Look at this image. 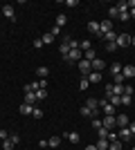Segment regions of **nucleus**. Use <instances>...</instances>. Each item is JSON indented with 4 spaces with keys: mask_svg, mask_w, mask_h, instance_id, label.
Returning <instances> with one entry per match:
<instances>
[{
    "mask_svg": "<svg viewBox=\"0 0 135 150\" xmlns=\"http://www.w3.org/2000/svg\"><path fill=\"white\" fill-rule=\"evenodd\" d=\"M86 79H88L90 83H99V81H101V72H90Z\"/></svg>",
    "mask_w": 135,
    "mask_h": 150,
    "instance_id": "obj_13",
    "label": "nucleus"
},
{
    "mask_svg": "<svg viewBox=\"0 0 135 150\" xmlns=\"http://www.w3.org/2000/svg\"><path fill=\"white\" fill-rule=\"evenodd\" d=\"M50 34H52V36H54V38H56V36H59V34H61V27H56V25H54V29H52V31H50Z\"/></svg>",
    "mask_w": 135,
    "mask_h": 150,
    "instance_id": "obj_45",
    "label": "nucleus"
},
{
    "mask_svg": "<svg viewBox=\"0 0 135 150\" xmlns=\"http://www.w3.org/2000/svg\"><path fill=\"white\" fill-rule=\"evenodd\" d=\"M108 16H110V18H119V9H117V7H110V9H108Z\"/></svg>",
    "mask_w": 135,
    "mask_h": 150,
    "instance_id": "obj_29",
    "label": "nucleus"
},
{
    "mask_svg": "<svg viewBox=\"0 0 135 150\" xmlns=\"http://www.w3.org/2000/svg\"><path fill=\"white\" fill-rule=\"evenodd\" d=\"M122 76L124 79H135V65H124L122 67Z\"/></svg>",
    "mask_w": 135,
    "mask_h": 150,
    "instance_id": "obj_7",
    "label": "nucleus"
},
{
    "mask_svg": "<svg viewBox=\"0 0 135 150\" xmlns=\"http://www.w3.org/2000/svg\"><path fill=\"white\" fill-rule=\"evenodd\" d=\"M101 123H104V128H106V130H113V128H115V117H104V121H101Z\"/></svg>",
    "mask_w": 135,
    "mask_h": 150,
    "instance_id": "obj_10",
    "label": "nucleus"
},
{
    "mask_svg": "<svg viewBox=\"0 0 135 150\" xmlns=\"http://www.w3.org/2000/svg\"><path fill=\"white\" fill-rule=\"evenodd\" d=\"M119 18L126 23V20H131V16H129V11H119Z\"/></svg>",
    "mask_w": 135,
    "mask_h": 150,
    "instance_id": "obj_42",
    "label": "nucleus"
},
{
    "mask_svg": "<svg viewBox=\"0 0 135 150\" xmlns=\"http://www.w3.org/2000/svg\"><path fill=\"white\" fill-rule=\"evenodd\" d=\"M2 13H5V16H7L9 20H14V18H16V13H14V7H11V5H2Z\"/></svg>",
    "mask_w": 135,
    "mask_h": 150,
    "instance_id": "obj_11",
    "label": "nucleus"
},
{
    "mask_svg": "<svg viewBox=\"0 0 135 150\" xmlns=\"http://www.w3.org/2000/svg\"><path fill=\"white\" fill-rule=\"evenodd\" d=\"M86 150H97V146H86Z\"/></svg>",
    "mask_w": 135,
    "mask_h": 150,
    "instance_id": "obj_51",
    "label": "nucleus"
},
{
    "mask_svg": "<svg viewBox=\"0 0 135 150\" xmlns=\"http://www.w3.org/2000/svg\"><path fill=\"white\" fill-rule=\"evenodd\" d=\"M0 139H2V141H7V139H9V132H7V130H0Z\"/></svg>",
    "mask_w": 135,
    "mask_h": 150,
    "instance_id": "obj_47",
    "label": "nucleus"
},
{
    "mask_svg": "<svg viewBox=\"0 0 135 150\" xmlns=\"http://www.w3.org/2000/svg\"><path fill=\"white\" fill-rule=\"evenodd\" d=\"M43 114H45V112L41 110V108H36V105L32 108V117H34V119H43Z\"/></svg>",
    "mask_w": 135,
    "mask_h": 150,
    "instance_id": "obj_20",
    "label": "nucleus"
},
{
    "mask_svg": "<svg viewBox=\"0 0 135 150\" xmlns=\"http://www.w3.org/2000/svg\"><path fill=\"white\" fill-rule=\"evenodd\" d=\"M65 5H68V7H77L79 0H65Z\"/></svg>",
    "mask_w": 135,
    "mask_h": 150,
    "instance_id": "obj_48",
    "label": "nucleus"
},
{
    "mask_svg": "<svg viewBox=\"0 0 135 150\" xmlns=\"http://www.w3.org/2000/svg\"><path fill=\"white\" fill-rule=\"evenodd\" d=\"M34 96H36V101L47 99V90H36V92H34Z\"/></svg>",
    "mask_w": 135,
    "mask_h": 150,
    "instance_id": "obj_23",
    "label": "nucleus"
},
{
    "mask_svg": "<svg viewBox=\"0 0 135 150\" xmlns=\"http://www.w3.org/2000/svg\"><path fill=\"white\" fill-rule=\"evenodd\" d=\"M101 119H92V128H95V130H99V128H101Z\"/></svg>",
    "mask_w": 135,
    "mask_h": 150,
    "instance_id": "obj_40",
    "label": "nucleus"
},
{
    "mask_svg": "<svg viewBox=\"0 0 135 150\" xmlns=\"http://www.w3.org/2000/svg\"><path fill=\"white\" fill-rule=\"evenodd\" d=\"M41 40H43V45H50V43H54V36L47 31V34H43V36H41Z\"/></svg>",
    "mask_w": 135,
    "mask_h": 150,
    "instance_id": "obj_22",
    "label": "nucleus"
},
{
    "mask_svg": "<svg viewBox=\"0 0 135 150\" xmlns=\"http://www.w3.org/2000/svg\"><path fill=\"white\" fill-rule=\"evenodd\" d=\"M81 58H84V52H81V50H70V54L65 56V61H68V63H79Z\"/></svg>",
    "mask_w": 135,
    "mask_h": 150,
    "instance_id": "obj_2",
    "label": "nucleus"
},
{
    "mask_svg": "<svg viewBox=\"0 0 135 150\" xmlns=\"http://www.w3.org/2000/svg\"><path fill=\"white\" fill-rule=\"evenodd\" d=\"M108 150H122V141H113V144L108 146Z\"/></svg>",
    "mask_w": 135,
    "mask_h": 150,
    "instance_id": "obj_34",
    "label": "nucleus"
},
{
    "mask_svg": "<svg viewBox=\"0 0 135 150\" xmlns=\"http://www.w3.org/2000/svg\"><path fill=\"white\" fill-rule=\"evenodd\" d=\"M117 139H119V141H131V139H133V134H131L129 128H119V132H117Z\"/></svg>",
    "mask_w": 135,
    "mask_h": 150,
    "instance_id": "obj_6",
    "label": "nucleus"
},
{
    "mask_svg": "<svg viewBox=\"0 0 135 150\" xmlns=\"http://www.w3.org/2000/svg\"><path fill=\"white\" fill-rule=\"evenodd\" d=\"M34 47H36V50H41V47H43V40H41V38H36V40H34Z\"/></svg>",
    "mask_w": 135,
    "mask_h": 150,
    "instance_id": "obj_44",
    "label": "nucleus"
},
{
    "mask_svg": "<svg viewBox=\"0 0 135 150\" xmlns=\"http://www.w3.org/2000/svg\"><path fill=\"white\" fill-rule=\"evenodd\" d=\"M110 141V144H113V141H119V139H117V132H108V137H106Z\"/></svg>",
    "mask_w": 135,
    "mask_h": 150,
    "instance_id": "obj_37",
    "label": "nucleus"
},
{
    "mask_svg": "<svg viewBox=\"0 0 135 150\" xmlns=\"http://www.w3.org/2000/svg\"><path fill=\"white\" fill-rule=\"evenodd\" d=\"M115 45H117V47H129V45H131V36H129V34H117Z\"/></svg>",
    "mask_w": 135,
    "mask_h": 150,
    "instance_id": "obj_4",
    "label": "nucleus"
},
{
    "mask_svg": "<svg viewBox=\"0 0 135 150\" xmlns=\"http://www.w3.org/2000/svg\"><path fill=\"white\" fill-rule=\"evenodd\" d=\"M117 9H119V11H129V5H126V0H122V2L117 5Z\"/></svg>",
    "mask_w": 135,
    "mask_h": 150,
    "instance_id": "obj_36",
    "label": "nucleus"
},
{
    "mask_svg": "<svg viewBox=\"0 0 135 150\" xmlns=\"http://www.w3.org/2000/svg\"><path fill=\"white\" fill-rule=\"evenodd\" d=\"M2 150H14V144L7 139V141H2Z\"/></svg>",
    "mask_w": 135,
    "mask_h": 150,
    "instance_id": "obj_35",
    "label": "nucleus"
},
{
    "mask_svg": "<svg viewBox=\"0 0 135 150\" xmlns=\"http://www.w3.org/2000/svg\"><path fill=\"white\" fill-rule=\"evenodd\" d=\"M90 65H92V72H101V69H104V61H99V58L90 61Z\"/></svg>",
    "mask_w": 135,
    "mask_h": 150,
    "instance_id": "obj_14",
    "label": "nucleus"
},
{
    "mask_svg": "<svg viewBox=\"0 0 135 150\" xmlns=\"http://www.w3.org/2000/svg\"><path fill=\"white\" fill-rule=\"evenodd\" d=\"M129 16H131V18H135V9H131V11H129Z\"/></svg>",
    "mask_w": 135,
    "mask_h": 150,
    "instance_id": "obj_50",
    "label": "nucleus"
},
{
    "mask_svg": "<svg viewBox=\"0 0 135 150\" xmlns=\"http://www.w3.org/2000/svg\"><path fill=\"white\" fill-rule=\"evenodd\" d=\"M97 150H108V146H110V141L108 139H99V141H97Z\"/></svg>",
    "mask_w": 135,
    "mask_h": 150,
    "instance_id": "obj_16",
    "label": "nucleus"
},
{
    "mask_svg": "<svg viewBox=\"0 0 135 150\" xmlns=\"http://www.w3.org/2000/svg\"><path fill=\"white\" fill-rule=\"evenodd\" d=\"M86 105H88L90 110H92V117H95V119H99V114H101V108H99V101H97V99H88V101H86Z\"/></svg>",
    "mask_w": 135,
    "mask_h": 150,
    "instance_id": "obj_1",
    "label": "nucleus"
},
{
    "mask_svg": "<svg viewBox=\"0 0 135 150\" xmlns=\"http://www.w3.org/2000/svg\"><path fill=\"white\" fill-rule=\"evenodd\" d=\"M9 141L16 146V144H20V137H18V134H9Z\"/></svg>",
    "mask_w": 135,
    "mask_h": 150,
    "instance_id": "obj_38",
    "label": "nucleus"
},
{
    "mask_svg": "<svg viewBox=\"0 0 135 150\" xmlns=\"http://www.w3.org/2000/svg\"><path fill=\"white\" fill-rule=\"evenodd\" d=\"M131 45H133V47H135V36H131Z\"/></svg>",
    "mask_w": 135,
    "mask_h": 150,
    "instance_id": "obj_52",
    "label": "nucleus"
},
{
    "mask_svg": "<svg viewBox=\"0 0 135 150\" xmlns=\"http://www.w3.org/2000/svg\"><path fill=\"white\" fill-rule=\"evenodd\" d=\"M77 65H79V69H81V74H84V76H88L90 72H92V65H90V61H86V58H81Z\"/></svg>",
    "mask_w": 135,
    "mask_h": 150,
    "instance_id": "obj_5",
    "label": "nucleus"
},
{
    "mask_svg": "<svg viewBox=\"0 0 135 150\" xmlns=\"http://www.w3.org/2000/svg\"><path fill=\"white\" fill-rule=\"evenodd\" d=\"M59 52H61V54H63V58L68 56V54H70V45H68V40H63V43L59 45Z\"/></svg>",
    "mask_w": 135,
    "mask_h": 150,
    "instance_id": "obj_15",
    "label": "nucleus"
},
{
    "mask_svg": "<svg viewBox=\"0 0 135 150\" xmlns=\"http://www.w3.org/2000/svg\"><path fill=\"white\" fill-rule=\"evenodd\" d=\"M122 67H124V65H119V63H113V65H110V72H113V76H115V74H122Z\"/></svg>",
    "mask_w": 135,
    "mask_h": 150,
    "instance_id": "obj_25",
    "label": "nucleus"
},
{
    "mask_svg": "<svg viewBox=\"0 0 135 150\" xmlns=\"http://www.w3.org/2000/svg\"><path fill=\"white\" fill-rule=\"evenodd\" d=\"M36 76H41V79H45V76H50V69L45 67V65H41V67H36Z\"/></svg>",
    "mask_w": 135,
    "mask_h": 150,
    "instance_id": "obj_17",
    "label": "nucleus"
},
{
    "mask_svg": "<svg viewBox=\"0 0 135 150\" xmlns=\"http://www.w3.org/2000/svg\"><path fill=\"white\" fill-rule=\"evenodd\" d=\"M115 123H117V128H129V117L126 114H119V117H115Z\"/></svg>",
    "mask_w": 135,
    "mask_h": 150,
    "instance_id": "obj_8",
    "label": "nucleus"
},
{
    "mask_svg": "<svg viewBox=\"0 0 135 150\" xmlns=\"http://www.w3.org/2000/svg\"><path fill=\"white\" fill-rule=\"evenodd\" d=\"M122 83H124V76L122 74H115V76H113V85H122Z\"/></svg>",
    "mask_w": 135,
    "mask_h": 150,
    "instance_id": "obj_30",
    "label": "nucleus"
},
{
    "mask_svg": "<svg viewBox=\"0 0 135 150\" xmlns=\"http://www.w3.org/2000/svg\"><path fill=\"white\" fill-rule=\"evenodd\" d=\"M65 23H68V16H65V13H59L56 16V27H63Z\"/></svg>",
    "mask_w": 135,
    "mask_h": 150,
    "instance_id": "obj_21",
    "label": "nucleus"
},
{
    "mask_svg": "<svg viewBox=\"0 0 135 150\" xmlns=\"http://www.w3.org/2000/svg\"><path fill=\"white\" fill-rule=\"evenodd\" d=\"M113 20H104V23H99V36H106V34H108V31H113Z\"/></svg>",
    "mask_w": 135,
    "mask_h": 150,
    "instance_id": "obj_3",
    "label": "nucleus"
},
{
    "mask_svg": "<svg viewBox=\"0 0 135 150\" xmlns=\"http://www.w3.org/2000/svg\"><path fill=\"white\" fill-rule=\"evenodd\" d=\"M133 150H135V146H133Z\"/></svg>",
    "mask_w": 135,
    "mask_h": 150,
    "instance_id": "obj_53",
    "label": "nucleus"
},
{
    "mask_svg": "<svg viewBox=\"0 0 135 150\" xmlns=\"http://www.w3.org/2000/svg\"><path fill=\"white\" fill-rule=\"evenodd\" d=\"M129 130H131V134L135 137V121H131V123H129Z\"/></svg>",
    "mask_w": 135,
    "mask_h": 150,
    "instance_id": "obj_49",
    "label": "nucleus"
},
{
    "mask_svg": "<svg viewBox=\"0 0 135 150\" xmlns=\"http://www.w3.org/2000/svg\"><path fill=\"white\" fill-rule=\"evenodd\" d=\"M81 114H84V117H90V119H95V117H92V110H90L88 105H84V108H81Z\"/></svg>",
    "mask_w": 135,
    "mask_h": 150,
    "instance_id": "obj_31",
    "label": "nucleus"
},
{
    "mask_svg": "<svg viewBox=\"0 0 135 150\" xmlns=\"http://www.w3.org/2000/svg\"><path fill=\"white\" fill-rule=\"evenodd\" d=\"M20 114H32V105H27V103H20Z\"/></svg>",
    "mask_w": 135,
    "mask_h": 150,
    "instance_id": "obj_27",
    "label": "nucleus"
},
{
    "mask_svg": "<svg viewBox=\"0 0 135 150\" xmlns=\"http://www.w3.org/2000/svg\"><path fill=\"white\" fill-rule=\"evenodd\" d=\"M108 132H110V130H106V128L101 125V128L97 130V134H99V139H106V137H108Z\"/></svg>",
    "mask_w": 135,
    "mask_h": 150,
    "instance_id": "obj_32",
    "label": "nucleus"
},
{
    "mask_svg": "<svg viewBox=\"0 0 135 150\" xmlns=\"http://www.w3.org/2000/svg\"><path fill=\"white\" fill-rule=\"evenodd\" d=\"M63 137L68 139L70 144H79V141H81V137H79V132H65Z\"/></svg>",
    "mask_w": 135,
    "mask_h": 150,
    "instance_id": "obj_9",
    "label": "nucleus"
},
{
    "mask_svg": "<svg viewBox=\"0 0 135 150\" xmlns=\"http://www.w3.org/2000/svg\"><path fill=\"white\" fill-rule=\"evenodd\" d=\"M86 27H88V31H90V34L99 36V23H97V20H90V23H88Z\"/></svg>",
    "mask_w": 135,
    "mask_h": 150,
    "instance_id": "obj_12",
    "label": "nucleus"
},
{
    "mask_svg": "<svg viewBox=\"0 0 135 150\" xmlns=\"http://www.w3.org/2000/svg\"><path fill=\"white\" fill-rule=\"evenodd\" d=\"M113 94H115V96H122L124 94V85H113Z\"/></svg>",
    "mask_w": 135,
    "mask_h": 150,
    "instance_id": "obj_28",
    "label": "nucleus"
},
{
    "mask_svg": "<svg viewBox=\"0 0 135 150\" xmlns=\"http://www.w3.org/2000/svg\"><path fill=\"white\" fill-rule=\"evenodd\" d=\"M59 144H61V137H50V141H47L50 148H59Z\"/></svg>",
    "mask_w": 135,
    "mask_h": 150,
    "instance_id": "obj_24",
    "label": "nucleus"
},
{
    "mask_svg": "<svg viewBox=\"0 0 135 150\" xmlns=\"http://www.w3.org/2000/svg\"><path fill=\"white\" fill-rule=\"evenodd\" d=\"M115 50H117L115 43H106V52H115Z\"/></svg>",
    "mask_w": 135,
    "mask_h": 150,
    "instance_id": "obj_43",
    "label": "nucleus"
},
{
    "mask_svg": "<svg viewBox=\"0 0 135 150\" xmlns=\"http://www.w3.org/2000/svg\"><path fill=\"white\" fill-rule=\"evenodd\" d=\"M23 103H27V105H32V108H34V103H36V96H34V94H25V101H23Z\"/></svg>",
    "mask_w": 135,
    "mask_h": 150,
    "instance_id": "obj_26",
    "label": "nucleus"
},
{
    "mask_svg": "<svg viewBox=\"0 0 135 150\" xmlns=\"http://www.w3.org/2000/svg\"><path fill=\"white\" fill-rule=\"evenodd\" d=\"M84 58H86V61H95V58H97V52L90 47L88 52H84Z\"/></svg>",
    "mask_w": 135,
    "mask_h": 150,
    "instance_id": "obj_18",
    "label": "nucleus"
},
{
    "mask_svg": "<svg viewBox=\"0 0 135 150\" xmlns=\"http://www.w3.org/2000/svg\"><path fill=\"white\" fill-rule=\"evenodd\" d=\"M106 96H113V83H108V85H106Z\"/></svg>",
    "mask_w": 135,
    "mask_h": 150,
    "instance_id": "obj_46",
    "label": "nucleus"
},
{
    "mask_svg": "<svg viewBox=\"0 0 135 150\" xmlns=\"http://www.w3.org/2000/svg\"><path fill=\"white\" fill-rule=\"evenodd\" d=\"M79 88H81V90H88V88H90V81L86 79V76L81 79V83H79Z\"/></svg>",
    "mask_w": 135,
    "mask_h": 150,
    "instance_id": "obj_33",
    "label": "nucleus"
},
{
    "mask_svg": "<svg viewBox=\"0 0 135 150\" xmlns=\"http://www.w3.org/2000/svg\"><path fill=\"white\" fill-rule=\"evenodd\" d=\"M122 105H131V96H126V94H122Z\"/></svg>",
    "mask_w": 135,
    "mask_h": 150,
    "instance_id": "obj_41",
    "label": "nucleus"
},
{
    "mask_svg": "<svg viewBox=\"0 0 135 150\" xmlns=\"http://www.w3.org/2000/svg\"><path fill=\"white\" fill-rule=\"evenodd\" d=\"M133 92H135V90L131 88V85H124V94H126V96H133Z\"/></svg>",
    "mask_w": 135,
    "mask_h": 150,
    "instance_id": "obj_39",
    "label": "nucleus"
},
{
    "mask_svg": "<svg viewBox=\"0 0 135 150\" xmlns=\"http://www.w3.org/2000/svg\"><path fill=\"white\" fill-rule=\"evenodd\" d=\"M104 40H106V43H115V40H117V34H115V29H113V31H108V34L104 36Z\"/></svg>",
    "mask_w": 135,
    "mask_h": 150,
    "instance_id": "obj_19",
    "label": "nucleus"
}]
</instances>
